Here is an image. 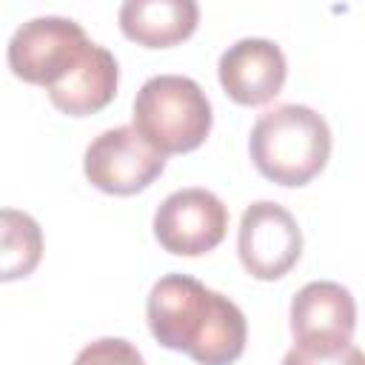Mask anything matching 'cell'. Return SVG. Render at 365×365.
Here are the masks:
<instances>
[{
	"label": "cell",
	"mask_w": 365,
	"mask_h": 365,
	"mask_svg": "<svg viewBox=\"0 0 365 365\" xmlns=\"http://www.w3.org/2000/svg\"><path fill=\"white\" fill-rule=\"evenodd\" d=\"M282 365H365V356H362L359 345H354V342L334 354H314V351H302L294 345L282 356Z\"/></svg>",
	"instance_id": "5bb4252c"
},
{
	"label": "cell",
	"mask_w": 365,
	"mask_h": 365,
	"mask_svg": "<svg viewBox=\"0 0 365 365\" xmlns=\"http://www.w3.org/2000/svg\"><path fill=\"white\" fill-rule=\"evenodd\" d=\"M163 168L165 157L154 151L131 125L106 128L88 143L83 157L88 182L114 197H128L148 188Z\"/></svg>",
	"instance_id": "8992f818"
},
{
	"label": "cell",
	"mask_w": 365,
	"mask_h": 365,
	"mask_svg": "<svg viewBox=\"0 0 365 365\" xmlns=\"http://www.w3.org/2000/svg\"><path fill=\"white\" fill-rule=\"evenodd\" d=\"M217 74L222 91L237 106H265L282 91L288 63L274 40L245 37L220 54Z\"/></svg>",
	"instance_id": "9c48e42d"
},
{
	"label": "cell",
	"mask_w": 365,
	"mask_h": 365,
	"mask_svg": "<svg viewBox=\"0 0 365 365\" xmlns=\"http://www.w3.org/2000/svg\"><path fill=\"white\" fill-rule=\"evenodd\" d=\"M88 48L91 40L80 23L48 14L23 23L11 34L6 60L17 80L48 91L86 57Z\"/></svg>",
	"instance_id": "277c9868"
},
{
	"label": "cell",
	"mask_w": 365,
	"mask_h": 365,
	"mask_svg": "<svg viewBox=\"0 0 365 365\" xmlns=\"http://www.w3.org/2000/svg\"><path fill=\"white\" fill-rule=\"evenodd\" d=\"M43 259V231L34 217L0 208V282L29 277Z\"/></svg>",
	"instance_id": "7c38bea8"
},
{
	"label": "cell",
	"mask_w": 365,
	"mask_h": 365,
	"mask_svg": "<svg viewBox=\"0 0 365 365\" xmlns=\"http://www.w3.org/2000/svg\"><path fill=\"white\" fill-rule=\"evenodd\" d=\"M356 305L348 288L331 279L308 282L291 302V334L297 348L334 354L354 342Z\"/></svg>",
	"instance_id": "ba28073f"
},
{
	"label": "cell",
	"mask_w": 365,
	"mask_h": 365,
	"mask_svg": "<svg viewBox=\"0 0 365 365\" xmlns=\"http://www.w3.org/2000/svg\"><path fill=\"white\" fill-rule=\"evenodd\" d=\"M117 60L108 48L91 43L86 57L57 83L48 88V100L57 111L68 117H88L103 111L117 94Z\"/></svg>",
	"instance_id": "30bf717a"
},
{
	"label": "cell",
	"mask_w": 365,
	"mask_h": 365,
	"mask_svg": "<svg viewBox=\"0 0 365 365\" xmlns=\"http://www.w3.org/2000/svg\"><path fill=\"white\" fill-rule=\"evenodd\" d=\"M131 117V128L163 157L200 148L214 123L205 91L182 74L148 77L134 97Z\"/></svg>",
	"instance_id": "3957f363"
},
{
	"label": "cell",
	"mask_w": 365,
	"mask_h": 365,
	"mask_svg": "<svg viewBox=\"0 0 365 365\" xmlns=\"http://www.w3.org/2000/svg\"><path fill=\"white\" fill-rule=\"evenodd\" d=\"M145 319L163 348L197 365H234L245 351L248 325L240 305L188 274H165L154 282Z\"/></svg>",
	"instance_id": "6da1fadb"
},
{
	"label": "cell",
	"mask_w": 365,
	"mask_h": 365,
	"mask_svg": "<svg viewBox=\"0 0 365 365\" xmlns=\"http://www.w3.org/2000/svg\"><path fill=\"white\" fill-rule=\"evenodd\" d=\"M228 231V208L208 188H180L154 211L157 242L177 257L214 251Z\"/></svg>",
	"instance_id": "52a82bcc"
},
{
	"label": "cell",
	"mask_w": 365,
	"mask_h": 365,
	"mask_svg": "<svg viewBox=\"0 0 365 365\" xmlns=\"http://www.w3.org/2000/svg\"><path fill=\"white\" fill-rule=\"evenodd\" d=\"M248 151L257 171L285 188L308 185L331 157V128L308 106L285 103L259 114Z\"/></svg>",
	"instance_id": "7a4b0ae2"
},
{
	"label": "cell",
	"mask_w": 365,
	"mask_h": 365,
	"mask_svg": "<svg viewBox=\"0 0 365 365\" xmlns=\"http://www.w3.org/2000/svg\"><path fill=\"white\" fill-rule=\"evenodd\" d=\"M74 365H145L137 345H131L123 336H103L80 348L74 356Z\"/></svg>",
	"instance_id": "4fadbf2b"
},
{
	"label": "cell",
	"mask_w": 365,
	"mask_h": 365,
	"mask_svg": "<svg viewBox=\"0 0 365 365\" xmlns=\"http://www.w3.org/2000/svg\"><path fill=\"white\" fill-rule=\"evenodd\" d=\"M200 6L194 0H128L120 6L123 34L143 48H171L194 34Z\"/></svg>",
	"instance_id": "8fae6325"
},
{
	"label": "cell",
	"mask_w": 365,
	"mask_h": 365,
	"mask_svg": "<svg viewBox=\"0 0 365 365\" xmlns=\"http://www.w3.org/2000/svg\"><path fill=\"white\" fill-rule=\"evenodd\" d=\"M237 254L254 279L271 282L285 277L302 257V231L294 214L271 200L251 202L240 220Z\"/></svg>",
	"instance_id": "5b68a950"
}]
</instances>
